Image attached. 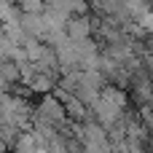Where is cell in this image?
Segmentation results:
<instances>
[{
	"label": "cell",
	"mask_w": 153,
	"mask_h": 153,
	"mask_svg": "<svg viewBox=\"0 0 153 153\" xmlns=\"http://www.w3.org/2000/svg\"><path fill=\"white\" fill-rule=\"evenodd\" d=\"M91 32H94V22H91L89 13H73V16H70V22H67V35H70L73 40H86V38H91Z\"/></svg>",
	"instance_id": "cell-1"
},
{
	"label": "cell",
	"mask_w": 153,
	"mask_h": 153,
	"mask_svg": "<svg viewBox=\"0 0 153 153\" xmlns=\"http://www.w3.org/2000/svg\"><path fill=\"white\" fill-rule=\"evenodd\" d=\"M16 3H19V8H22L24 13H43V11L48 8L46 0H16Z\"/></svg>",
	"instance_id": "cell-2"
},
{
	"label": "cell",
	"mask_w": 153,
	"mask_h": 153,
	"mask_svg": "<svg viewBox=\"0 0 153 153\" xmlns=\"http://www.w3.org/2000/svg\"><path fill=\"white\" fill-rule=\"evenodd\" d=\"M137 22H140L148 32H153V11H151V8H148L145 13H140V16H137Z\"/></svg>",
	"instance_id": "cell-3"
},
{
	"label": "cell",
	"mask_w": 153,
	"mask_h": 153,
	"mask_svg": "<svg viewBox=\"0 0 153 153\" xmlns=\"http://www.w3.org/2000/svg\"><path fill=\"white\" fill-rule=\"evenodd\" d=\"M46 3H48V5H51V3H56V0H46Z\"/></svg>",
	"instance_id": "cell-4"
}]
</instances>
